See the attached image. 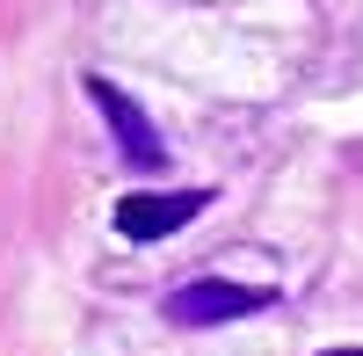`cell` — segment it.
<instances>
[{"mask_svg":"<svg viewBox=\"0 0 363 356\" xmlns=\"http://www.w3.org/2000/svg\"><path fill=\"white\" fill-rule=\"evenodd\" d=\"M277 306V291L269 284H233V277H196V284H182L167 291V320L174 328H225V320H247V313H269Z\"/></svg>","mask_w":363,"mask_h":356,"instance_id":"obj_1","label":"cell"},{"mask_svg":"<svg viewBox=\"0 0 363 356\" xmlns=\"http://www.w3.org/2000/svg\"><path fill=\"white\" fill-rule=\"evenodd\" d=\"M87 102H95L102 116H109V131H116V153H124L131 167H145L153 174L160 160H167V145H160V131H153V116H145L116 80H102V73H87Z\"/></svg>","mask_w":363,"mask_h":356,"instance_id":"obj_2","label":"cell"},{"mask_svg":"<svg viewBox=\"0 0 363 356\" xmlns=\"http://www.w3.org/2000/svg\"><path fill=\"white\" fill-rule=\"evenodd\" d=\"M211 204V189H153V196H116V233L124 240H167V233H182L196 211Z\"/></svg>","mask_w":363,"mask_h":356,"instance_id":"obj_3","label":"cell"},{"mask_svg":"<svg viewBox=\"0 0 363 356\" xmlns=\"http://www.w3.org/2000/svg\"><path fill=\"white\" fill-rule=\"evenodd\" d=\"M320 356H363V349H320Z\"/></svg>","mask_w":363,"mask_h":356,"instance_id":"obj_4","label":"cell"}]
</instances>
